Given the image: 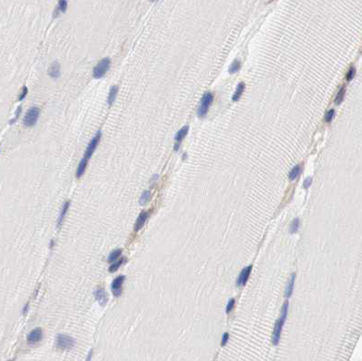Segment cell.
Segmentation results:
<instances>
[{
    "mask_svg": "<svg viewBox=\"0 0 362 361\" xmlns=\"http://www.w3.org/2000/svg\"><path fill=\"white\" fill-rule=\"evenodd\" d=\"M148 215L149 214H148L147 212H143L140 213V215L138 216L137 220H136V222L134 224V231L135 232H138V231H140L143 228V226L145 225V221L148 219Z\"/></svg>",
    "mask_w": 362,
    "mask_h": 361,
    "instance_id": "obj_13",
    "label": "cell"
},
{
    "mask_svg": "<svg viewBox=\"0 0 362 361\" xmlns=\"http://www.w3.org/2000/svg\"><path fill=\"white\" fill-rule=\"evenodd\" d=\"M48 74L54 78L57 79L61 74V65L58 62H53L48 69Z\"/></svg>",
    "mask_w": 362,
    "mask_h": 361,
    "instance_id": "obj_10",
    "label": "cell"
},
{
    "mask_svg": "<svg viewBox=\"0 0 362 361\" xmlns=\"http://www.w3.org/2000/svg\"><path fill=\"white\" fill-rule=\"evenodd\" d=\"M355 72H356V70H355V68L354 67H351L348 71V73H347V75H346V79H347V81H350L352 78H353V76H354V74H355Z\"/></svg>",
    "mask_w": 362,
    "mask_h": 361,
    "instance_id": "obj_26",
    "label": "cell"
},
{
    "mask_svg": "<svg viewBox=\"0 0 362 361\" xmlns=\"http://www.w3.org/2000/svg\"><path fill=\"white\" fill-rule=\"evenodd\" d=\"M240 68H241V62L238 61V60H235V61H233V62L232 63V65H230V67H229V73H236L237 71L240 70Z\"/></svg>",
    "mask_w": 362,
    "mask_h": 361,
    "instance_id": "obj_20",
    "label": "cell"
},
{
    "mask_svg": "<svg viewBox=\"0 0 362 361\" xmlns=\"http://www.w3.org/2000/svg\"><path fill=\"white\" fill-rule=\"evenodd\" d=\"M43 338V331L40 327H36L32 330L27 336V341L30 344H34L39 342Z\"/></svg>",
    "mask_w": 362,
    "mask_h": 361,
    "instance_id": "obj_8",
    "label": "cell"
},
{
    "mask_svg": "<svg viewBox=\"0 0 362 361\" xmlns=\"http://www.w3.org/2000/svg\"><path fill=\"white\" fill-rule=\"evenodd\" d=\"M288 308H289V302L286 301L281 308V315L280 318L278 319V321L276 322L275 327H274V330L272 333V344L273 345H278L280 339V334H281V330H282V327L285 323V319L287 318V314H288Z\"/></svg>",
    "mask_w": 362,
    "mask_h": 361,
    "instance_id": "obj_2",
    "label": "cell"
},
{
    "mask_svg": "<svg viewBox=\"0 0 362 361\" xmlns=\"http://www.w3.org/2000/svg\"><path fill=\"white\" fill-rule=\"evenodd\" d=\"M92 356H93V350H90L89 353H88V356H87V359H86V361H90L91 359H92Z\"/></svg>",
    "mask_w": 362,
    "mask_h": 361,
    "instance_id": "obj_33",
    "label": "cell"
},
{
    "mask_svg": "<svg viewBox=\"0 0 362 361\" xmlns=\"http://www.w3.org/2000/svg\"><path fill=\"white\" fill-rule=\"evenodd\" d=\"M69 205H70V201H66L64 203V205L62 207V210H61V212H60V215H59V219H58V227L61 226V224H62V222L64 220V218L66 216V214L67 213Z\"/></svg>",
    "mask_w": 362,
    "mask_h": 361,
    "instance_id": "obj_16",
    "label": "cell"
},
{
    "mask_svg": "<svg viewBox=\"0 0 362 361\" xmlns=\"http://www.w3.org/2000/svg\"><path fill=\"white\" fill-rule=\"evenodd\" d=\"M150 199H151V192L150 191H145V192H143V194L141 195L139 202H140L141 205H144Z\"/></svg>",
    "mask_w": 362,
    "mask_h": 361,
    "instance_id": "obj_21",
    "label": "cell"
},
{
    "mask_svg": "<svg viewBox=\"0 0 362 361\" xmlns=\"http://www.w3.org/2000/svg\"><path fill=\"white\" fill-rule=\"evenodd\" d=\"M310 184H311V178H307V179L305 180V181H304V187H305V189H308V187L310 186Z\"/></svg>",
    "mask_w": 362,
    "mask_h": 361,
    "instance_id": "obj_32",
    "label": "cell"
},
{
    "mask_svg": "<svg viewBox=\"0 0 362 361\" xmlns=\"http://www.w3.org/2000/svg\"><path fill=\"white\" fill-rule=\"evenodd\" d=\"M27 92H28V89H27V87L26 86H24L23 87V89H22V92H21V93H20V95H19V98H18V101H22L26 96V94H27Z\"/></svg>",
    "mask_w": 362,
    "mask_h": 361,
    "instance_id": "obj_29",
    "label": "cell"
},
{
    "mask_svg": "<svg viewBox=\"0 0 362 361\" xmlns=\"http://www.w3.org/2000/svg\"><path fill=\"white\" fill-rule=\"evenodd\" d=\"M244 87H245L244 83H240V84L238 85V87H237V89H236L235 93H234V94L233 95V101H238V100L240 99V97L241 96V93H243Z\"/></svg>",
    "mask_w": 362,
    "mask_h": 361,
    "instance_id": "obj_17",
    "label": "cell"
},
{
    "mask_svg": "<svg viewBox=\"0 0 362 361\" xmlns=\"http://www.w3.org/2000/svg\"><path fill=\"white\" fill-rule=\"evenodd\" d=\"M21 111H22V107L21 106H19L18 109H17V111H16V114H15V118L13 119V120H11L10 121V125H13L17 120H18V116H19V114L21 113Z\"/></svg>",
    "mask_w": 362,
    "mask_h": 361,
    "instance_id": "obj_30",
    "label": "cell"
},
{
    "mask_svg": "<svg viewBox=\"0 0 362 361\" xmlns=\"http://www.w3.org/2000/svg\"><path fill=\"white\" fill-rule=\"evenodd\" d=\"M295 278H296L295 273H292L291 276H290V280H289V282H288V285H287V288H286V291H285L286 298H288V299L290 298V296L292 295V291H293V288H294V282H295Z\"/></svg>",
    "mask_w": 362,
    "mask_h": 361,
    "instance_id": "obj_15",
    "label": "cell"
},
{
    "mask_svg": "<svg viewBox=\"0 0 362 361\" xmlns=\"http://www.w3.org/2000/svg\"><path fill=\"white\" fill-rule=\"evenodd\" d=\"M111 66V60L109 57H105L102 59L93 68V75L96 79H100L105 75V73L108 72Z\"/></svg>",
    "mask_w": 362,
    "mask_h": 361,
    "instance_id": "obj_3",
    "label": "cell"
},
{
    "mask_svg": "<svg viewBox=\"0 0 362 361\" xmlns=\"http://www.w3.org/2000/svg\"><path fill=\"white\" fill-rule=\"evenodd\" d=\"M213 100V95L212 93L207 92V93H205L203 94V96H202V98L201 100L199 109H198V115H199L200 117H203V116L206 115V113L208 112V109H209V106L212 104Z\"/></svg>",
    "mask_w": 362,
    "mask_h": 361,
    "instance_id": "obj_5",
    "label": "cell"
},
{
    "mask_svg": "<svg viewBox=\"0 0 362 361\" xmlns=\"http://www.w3.org/2000/svg\"><path fill=\"white\" fill-rule=\"evenodd\" d=\"M94 297L101 306H105L107 302V295L105 289H98L94 291Z\"/></svg>",
    "mask_w": 362,
    "mask_h": 361,
    "instance_id": "obj_12",
    "label": "cell"
},
{
    "mask_svg": "<svg viewBox=\"0 0 362 361\" xmlns=\"http://www.w3.org/2000/svg\"><path fill=\"white\" fill-rule=\"evenodd\" d=\"M117 93H118V86H117V85H113V86L111 87L110 91H109L108 98H107V103H108V105L110 106H111V105L113 104V102L115 101Z\"/></svg>",
    "mask_w": 362,
    "mask_h": 361,
    "instance_id": "obj_14",
    "label": "cell"
},
{
    "mask_svg": "<svg viewBox=\"0 0 362 361\" xmlns=\"http://www.w3.org/2000/svg\"><path fill=\"white\" fill-rule=\"evenodd\" d=\"M188 130H189V127L183 126L182 128H181V129L178 131V133H176V135H175V142H176V144H175V147H174V150H175V151L178 150L181 142L183 140V138L186 136V134H187V133H188Z\"/></svg>",
    "mask_w": 362,
    "mask_h": 361,
    "instance_id": "obj_11",
    "label": "cell"
},
{
    "mask_svg": "<svg viewBox=\"0 0 362 361\" xmlns=\"http://www.w3.org/2000/svg\"><path fill=\"white\" fill-rule=\"evenodd\" d=\"M40 115V110L37 106H34L31 107L27 111V113H26L23 123L27 127H32L34 125H36V122L39 118Z\"/></svg>",
    "mask_w": 362,
    "mask_h": 361,
    "instance_id": "obj_4",
    "label": "cell"
},
{
    "mask_svg": "<svg viewBox=\"0 0 362 361\" xmlns=\"http://www.w3.org/2000/svg\"><path fill=\"white\" fill-rule=\"evenodd\" d=\"M299 225H300V220H299L298 218H296V219L292 221V223H291V225H290V233H295V232L298 231V229H299Z\"/></svg>",
    "mask_w": 362,
    "mask_h": 361,
    "instance_id": "obj_24",
    "label": "cell"
},
{
    "mask_svg": "<svg viewBox=\"0 0 362 361\" xmlns=\"http://www.w3.org/2000/svg\"><path fill=\"white\" fill-rule=\"evenodd\" d=\"M27 308H28V304L25 305V307H24V309H23V313L24 314H26V312L27 311Z\"/></svg>",
    "mask_w": 362,
    "mask_h": 361,
    "instance_id": "obj_34",
    "label": "cell"
},
{
    "mask_svg": "<svg viewBox=\"0 0 362 361\" xmlns=\"http://www.w3.org/2000/svg\"><path fill=\"white\" fill-rule=\"evenodd\" d=\"M125 280V276H119L116 279L113 280V281L112 282V291L113 296L115 297H119L122 294V287L124 284V281Z\"/></svg>",
    "mask_w": 362,
    "mask_h": 361,
    "instance_id": "obj_7",
    "label": "cell"
},
{
    "mask_svg": "<svg viewBox=\"0 0 362 361\" xmlns=\"http://www.w3.org/2000/svg\"><path fill=\"white\" fill-rule=\"evenodd\" d=\"M10 361H12V360H10Z\"/></svg>",
    "mask_w": 362,
    "mask_h": 361,
    "instance_id": "obj_35",
    "label": "cell"
},
{
    "mask_svg": "<svg viewBox=\"0 0 362 361\" xmlns=\"http://www.w3.org/2000/svg\"><path fill=\"white\" fill-rule=\"evenodd\" d=\"M124 261H125V259H121V260H119L113 262V263L110 266V268H109L110 272H114V271H117V270L119 269V267L123 264Z\"/></svg>",
    "mask_w": 362,
    "mask_h": 361,
    "instance_id": "obj_23",
    "label": "cell"
},
{
    "mask_svg": "<svg viewBox=\"0 0 362 361\" xmlns=\"http://www.w3.org/2000/svg\"><path fill=\"white\" fill-rule=\"evenodd\" d=\"M228 339H229V334L228 333H224L223 336H222V339H221V346H224L225 344L227 343Z\"/></svg>",
    "mask_w": 362,
    "mask_h": 361,
    "instance_id": "obj_31",
    "label": "cell"
},
{
    "mask_svg": "<svg viewBox=\"0 0 362 361\" xmlns=\"http://www.w3.org/2000/svg\"><path fill=\"white\" fill-rule=\"evenodd\" d=\"M344 93L345 89L344 88H341V89L340 90V92L338 93L336 98H335V103H336L337 105H340V104H341V102H342V100H343V97H344Z\"/></svg>",
    "mask_w": 362,
    "mask_h": 361,
    "instance_id": "obj_25",
    "label": "cell"
},
{
    "mask_svg": "<svg viewBox=\"0 0 362 361\" xmlns=\"http://www.w3.org/2000/svg\"><path fill=\"white\" fill-rule=\"evenodd\" d=\"M300 171H301V169H300V166H299V165H296L291 171H290V174H289V178H290V180H294V179H296L297 177H298V175L300 173Z\"/></svg>",
    "mask_w": 362,
    "mask_h": 361,
    "instance_id": "obj_19",
    "label": "cell"
},
{
    "mask_svg": "<svg viewBox=\"0 0 362 361\" xmlns=\"http://www.w3.org/2000/svg\"><path fill=\"white\" fill-rule=\"evenodd\" d=\"M121 254H122V250H120V249L113 251V252H111V254L109 255L108 261L109 262H113V261H115L116 259H117Z\"/></svg>",
    "mask_w": 362,
    "mask_h": 361,
    "instance_id": "obj_22",
    "label": "cell"
},
{
    "mask_svg": "<svg viewBox=\"0 0 362 361\" xmlns=\"http://www.w3.org/2000/svg\"><path fill=\"white\" fill-rule=\"evenodd\" d=\"M334 114H335V111L334 110H329L326 113L325 120H326L327 122H330L332 120V118L334 117Z\"/></svg>",
    "mask_w": 362,
    "mask_h": 361,
    "instance_id": "obj_28",
    "label": "cell"
},
{
    "mask_svg": "<svg viewBox=\"0 0 362 361\" xmlns=\"http://www.w3.org/2000/svg\"><path fill=\"white\" fill-rule=\"evenodd\" d=\"M67 8V1L66 0H61L58 2V6H57V10H56V15H58V13H65L66 11Z\"/></svg>",
    "mask_w": 362,
    "mask_h": 361,
    "instance_id": "obj_18",
    "label": "cell"
},
{
    "mask_svg": "<svg viewBox=\"0 0 362 361\" xmlns=\"http://www.w3.org/2000/svg\"><path fill=\"white\" fill-rule=\"evenodd\" d=\"M252 269H253L252 266H248L241 271V274L239 275V277L237 279V286H243L247 282L249 276L251 274Z\"/></svg>",
    "mask_w": 362,
    "mask_h": 361,
    "instance_id": "obj_9",
    "label": "cell"
},
{
    "mask_svg": "<svg viewBox=\"0 0 362 361\" xmlns=\"http://www.w3.org/2000/svg\"><path fill=\"white\" fill-rule=\"evenodd\" d=\"M74 339L65 334H59L56 337V347L59 349H71L74 347Z\"/></svg>",
    "mask_w": 362,
    "mask_h": 361,
    "instance_id": "obj_6",
    "label": "cell"
},
{
    "mask_svg": "<svg viewBox=\"0 0 362 361\" xmlns=\"http://www.w3.org/2000/svg\"><path fill=\"white\" fill-rule=\"evenodd\" d=\"M234 304H235V300H234L233 299H232V300H229V302H228V304H227V307H226V312H227V313H230V312L233 310Z\"/></svg>",
    "mask_w": 362,
    "mask_h": 361,
    "instance_id": "obj_27",
    "label": "cell"
},
{
    "mask_svg": "<svg viewBox=\"0 0 362 361\" xmlns=\"http://www.w3.org/2000/svg\"><path fill=\"white\" fill-rule=\"evenodd\" d=\"M101 136H102V133H101L100 131H98V132L96 133V134L93 136V138L91 140V142L89 143V145H88L86 150V152H85V154H84L83 158H82V160H81V162L79 163L78 167H77L76 174H75L76 178L82 177V175L85 173L86 169V166H87V164H88V162H89L90 158L92 157V155L93 154V153H94V151H95L97 145H99V143H100Z\"/></svg>",
    "mask_w": 362,
    "mask_h": 361,
    "instance_id": "obj_1",
    "label": "cell"
}]
</instances>
